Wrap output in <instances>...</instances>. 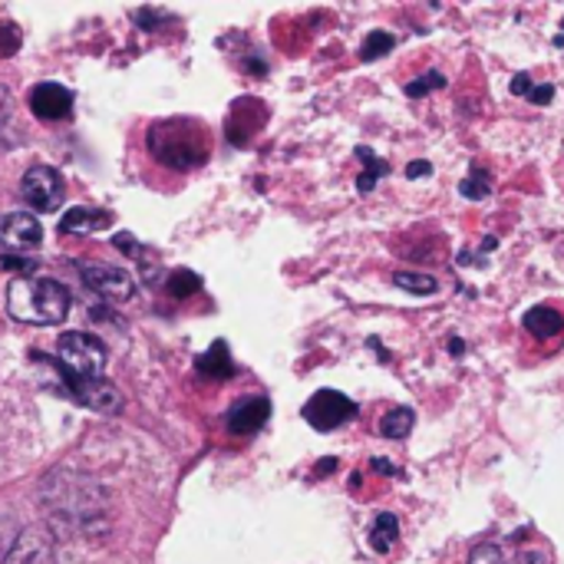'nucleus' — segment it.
Masks as SVG:
<instances>
[{
    "label": "nucleus",
    "mask_w": 564,
    "mask_h": 564,
    "mask_svg": "<svg viewBox=\"0 0 564 564\" xmlns=\"http://www.w3.org/2000/svg\"><path fill=\"white\" fill-rule=\"evenodd\" d=\"M112 225V212H99V208H73L63 215L59 231L63 235H93Z\"/></svg>",
    "instance_id": "13"
},
{
    "label": "nucleus",
    "mask_w": 564,
    "mask_h": 564,
    "mask_svg": "<svg viewBox=\"0 0 564 564\" xmlns=\"http://www.w3.org/2000/svg\"><path fill=\"white\" fill-rule=\"evenodd\" d=\"M59 380H63L66 393L76 403H83V406H89L96 413H119L122 410V393L109 380H102V377L99 380H79V377L59 373Z\"/></svg>",
    "instance_id": "7"
},
{
    "label": "nucleus",
    "mask_w": 564,
    "mask_h": 564,
    "mask_svg": "<svg viewBox=\"0 0 564 564\" xmlns=\"http://www.w3.org/2000/svg\"><path fill=\"white\" fill-rule=\"evenodd\" d=\"M529 99H532V102H539V106H545V102H552V99H555V86H532Z\"/></svg>",
    "instance_id": "27"
},
{
    "label": "nucleus",
    "mask_w": 564,
    "mask_h": 564,
    "mask_svg": "<svg viewBox=\"0 0 564 564\" xmlns=\"http://www.w3.org/2000/svg\"><path fill=\"white\" fill-rule=\"evenodd\" d=\"M357 416V403L337 390H321L304 403V420L317 430V433H330L340 430L344 423H350Z\"/></svg>",
    "instance_id": "6"
},
{
    "label": "nucleus",
    "mask_w": 564,
    "mask_h": 564,
    "mask_svg": "<svg viewBox=\"0 0 564 564\" xmlns=\"http://www.w3.org/2000/svg\"><path fill=\"white\" fill-rule=\"evenodd\" d=\"M413 423H416L413 410L397 406V410H390V413L380 420V436H387V440H406L410 430H413Z\"/></svg>",
    "instance_id": "17"
},
{
    "label": "nucleus",
    "mask_w": 564,
    "mask_h": 564,
    "mask_svg": "<svg viewBox=\"0 0 564 564\" xmlns=\"http://www.w3.org/2000/svg\"><path fill=\"white\" fill-rule=\"evenodd\" d=\"M83 281L89 291H96L106 301H129L135 294V281L126 268H112V264H83Z\"/></svg>",
    "instance_id": "8"
},
{
    "label": "nucleus",
    "mask_w": 564,
    "mask_h": 564,
    "mask_svg": "<svg viewBox=\"0 0 564 564\" xmlns=\"http://www.w3.org/2000/svg\"><path fill=\"white\" fill-rule=\"evenodd\" d=\"M271 416V400L268 397H245L231 406L228 413V430L238 433V436H251L258 433Z\"/></svg>",
    "instance_id": "12"
},
{
    "label": "nucleus",
    "mask_w": 564,
    "mask_h": 564,
    "mask_svg": "<svg viewBox=\"0 0 564 564\" xmlns=\"http://www.w3.org/2000/svg\"><path fill=\"white\" fill-rule=\"evenodd\" d=\"M446 86V79H443V73H426V76H420V79H413L410 86H406V93L413 96V99H420V96H426L430 89H443Z\"/></svg>",
    "instance_id": "23"
},
{
    "label": "nucleus",
    "mask_w": 564,
    "mask_h": 564,
    "mask_svg": "<svg viewBox=\"0 0 564 564\" xmlns=\"http://www.w3.org/2000/svg\"><path fill=\"white\" fill-rule=\"evenodd\" d=\"M106 367V347L93 334H63L56 340V370L79 377V380H99Z\"/></svg>",
    "instance_id": "4"
},
{
    "label": "nucleus",
    "mask_w": 564,
    "mask_h": 564,
    "mask_svg": "<svg viewBox=\"0 0 564 564\" xmlns=\"http://www.w3.org/2000/svg\"><path fill=\"white\" fill-rule=\"evenodd\" d=\"M469 564H502V552H499V545L482 542V545H476V549H473Z\"/></svg>",
    "instance_id": "25"
},
{
    "label": "nucleus",
    "mask_w": 564,
    "mask_h": 564,
    "mask_svg": "<svg viewBox=\"0 0 564 564\" xmlns=\"http://www.w3.org/2000/svg\"><path fill=\"white\" fill-rule=\"evenodd\" d=\"M509 564H545V562H542V555H539V552H522V555H516Z\"/></svg>",
    "instance_id": "29"
},
{
    "label": "nucleus",
    "mask_w": 564,
    "mask_h": 564,
    "mask_svg": "<svg viewBox=\"0 0 564 564\" xmlns=\"http://www.w3.org/2000/svg\"><path fill=\"white\" fill-rule=\"evenodd\" d=\"M3 564H56V555H53V542L46 532H20L17 542L10 545Z\"/></svg>",
    "instance_id": "11"
},
{
    "label": "nucleus",
    "mask_w": 564,
    "mask_h": 564,
    "mask_svg": "<svg viewBox=\"0 0 564 564\" xmlns=\"http://www.w3.org/2000/svg\"><path fill=\"white\" fill-rule=\"evenodd\" d=\"M512 93H516V96H529V93H532V76H529V73H519V76L512 79Z\"/></svg>",
    "instance_id": "28"
},
{
    "label": "nucleus",
    "mask_w": 564,
    "mask_h": 564,
    "mask_svg": "<svg viewBox=\"0 0 564 564\" xmlns=\"http://www.w3.org/2000/svg\"><path fill=\"white\" fill-rule=\"evenodd\" d=\"M40 241H43V228L33 215L13 212V215L0 218V248L3 251H26V248H36Z\"/></svg>",
    "instance_id": "9"
},
{
    "label": "nucleus",
    "mask_w": 564,
    "mask_h": 564,
    "mask_svg": "<svg viewBox=\"0 0 564 564\" xmlns=\"http://www.w3.org/2000/svg\"><path fill=\"white\" fill-rule=\"evenodd\" d=\"M397 46V36L393 33H383V30H373L367 40H364V50H360V56L370 63V59H380V56H387L390 50Z\"/></svg>",
    "instance_id": "20"
},
{
    "label": "nucleus",
    "mask_w": 564,
    "mask_h": 564,
    "mask_svg": "<svg viewBox=\"0 0 564 564\" xmlns=\"http://www.w3.org/2000/svg\"><path fill=\"white\" fill-rule=\"evenodd\" d=\"M202 288V281H198V274H192V271H175L172 278H169V291L175 294V297H188V294H195Z\"/></svg>",
    "instance_id": "22"
},
{
    "label": "nucleus",
    "mask_w": 564,
    "mask_h": 564,
    "mask_svg": "<svg viewBox=\"0 0 564 564\" xmlns=\"http://www.w3.org/2000/svg\"><path fill=\"white\" fill-rule=\"evenodd\" d=\"M430 169H433L430 162H413V165L406 169V175H410V178H420V175H430Z\"/></svg>",
    "instance_id": "30"
},
{
    "label": "nucleus",
    "mask_w": 564,
    "mask_h": 564,
    "mask_svg": "<svg viewBox=\"0 0 564 564\" xmlns=\"http://www.w3.org/2000/svg\"><path fill=\"white\" fill-rule=\"evenodd\" d=\"M30 109L36 119L43 122H56V119H66L73 112V93L59 83H40L33 86L30 93Z\"/></svg>",
    "instance_id": "10"
},
{
    "label": "nucleus",
    "mask_w": 564,
    "mask_h": 564,
    "mask_svg": "<svg viewBox=\"0 0 564 564\" xmlns=\"http://www.w3.org/2000/svg\"><path fill=\"white\" fill-rule=\"evenodd\" d=\"M7 311L20 324L53 327V324L66 321L69 291L53 278H17L7 288Z\"/></svg>",
    "instance_id": "2"
},
{
    "label": "nucleus",
    "mask_w": 564,
    "mask_h": 564,
    "mask_svg": "<svg viewBox=\"0 0 564 564\" xmlns=\"http://www.w3.org/2000/svg\"><path fill=\"white\" fill-rule=\"evenodd\" d=\"M43 489L50 492L43 509L50 516V525L59 532H83V535H102L109 519H106V492L73 473H50Z\"/></svg>",
    "instance_id": "1"
},
{
    "label": "nucleus",
    "mask_w": 564,
    "mask_h": 564,
    "mask_svg": "<svg viewBox=\"0 0 564 564\" xmlns=\"http://www.w3.org/2000/svg\"><path fill=\"white\" fill-rule=\"evenodd\" d=\"M20 195L33 212H56L66 198V185L63 175L50 165H33L23 178H20Z\"/></svg>",
    "instance_id": "5"
},
{
    "label": "nucleus",
    "mask_w": 564,
    "mask_h": 564,
    "mask_svg": "<svg viewBox=\"0 0 564 564\" xmlns=\"http://www.w3.org/2000/svg\"><path fill=\"white\" fill-rule=\"evenodd\" d=\"M492 178H489V172L482 169V165H473V172H469V178H463V185H459V192L466 195V198H473V202H479V198H486L489 195V185Z\"/></svg>",
    "instance_id": "21"
},
{
    "label": "nucleus",
    "mask_w": 564,
    "mask_h": 564,
    "mask_svg": "<svg viewBox=\"0 0 564 564\" xmlns=\"http://www.w3.org/2000/svg\"><path fill=\"white\" fill-rule=\"evenodd\" d=\"M393 284L403 288V291H410V294H420V297H430V294L440 291V281H436V278L416 274V271H397V274H393Z\"/></svg>",
    "instance_id": "18"
},
{
    "label": "nucleus",
    "mask_w": 564,
    "mask_h": 564,
    "mask_svg": "<svg viewBox=\"0 0 564 564\" xmlns=\"http://www.w3.org/2000/svg\"><path fill=\"white\" fill-rule=\"evenodd\" d=\"M0 268H7V271H20V278H33V271H36V261H23V258H13V254H0Z\"/></svg>",
    "instance_id": "26"
},
{
    "label": "nucleus",
    "mask_w": 564,
    "mask_h": 564,
    "mask_svg": "<svg viewBox=\"0 0 564 564\" xmlns=\"http://www.w3.org/2000/svg\"><path fill=\"white\" fill-rule=\"evenodd\" d=\"M357 155H360V162H364V169H367V172L357 178V185H360V192H373L377 178H380V175H387V162H383V159H377L367 145H360V149H357Z\"/></svg>",
    "instance_id": "19"
},
{
    "label": "nucleus",
    "mask_w": 564,
    "mask_h": 564,
    "mask_svg": "<svg viewBox=\"0 0 564 564\" xmlns=\"http://www.w3.org/2000/svg\"><path fill=\"white\" fill-rule=\"evenodd\" d=\"M149 149L169 169H195L208 159V135L195 119H169L152 126Z\"/></svg>",
    "instance_id": "3"
},
{
    "label": "nucleus",
    "mask_w": 564,
    "mask_h": 564,
    "mask_svg": "<svg viewBox=\"0 0 564 564\" xmlns=\"http://www.w3.org/2000/svg\"><path fill=\"white\" fill-rule=\"evenodd\" d=\"M397 539H400V519L390 516V512L377 516V522H373V529H370V545H373V552L387 555V552L397 545Z\"/></svg>",
    "instance_id": "16"
},
{
    "label": "nucleus",
    "mask_w": 564,
    "mask_h": 564,
    "mask_svg": "<svg viewBox=\"0 0 564 564\" xmlns=\"http://www.w3.org/2000/svg\"><path fill=\"white\" fill-rule=\"evenodd\" d=\"M20 50V30L13 23H0V56H13Z\"/></svg>",
    "instance_id": "24"
},
{
    "label": "nucleus",
    "mask_w": 564,
    "mask_h": 564,
    "mask_svg": "<svg viewBox=\"0 0 564 564\" xmlns=\"http://www.w3.org/2000/svg\"><path fill=\"white\" fill-rule=\"evenodd\" d=\"M525 327H529L532 337L552 340V337H558L564 330V317L555 307H532V311L525 314Z\"/></svg>",
    "instance_id": "14"
},
{
    "label": "nucleus",
    "mask_w": 564,
    "mask_h": 564,
    "mask_svg": "<svg viewBox=\"0 0 564 564\" xmlns=\"http://www.w3.org/2000/svg\"><path fill=\"white\" fill-rule=\"evenodd\" d=\"M198 370H202L205 377H212V380H228V377H235V364H231V354H228L225 340L212 344V350H208L205 357H198Z\"/></svg>",
    "instance_id": "15"
}]
</instances>
